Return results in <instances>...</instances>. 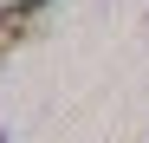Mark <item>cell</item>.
<instances>
[{
	"mask_svg": "<svg viewBox=\"0 0 149 143\" xmlns=\"http://www.w3.org/2000/svg\"><path fill=\"white\" fill-rule=\"evenodd\" d=\"M39 7H45V0H13V7H0V52L26 39V20H33Z\"/></svg>",
	"mask_w": 149,
	"mask_h": 143,
	"instance_id": "obj_1",
	"label": "cell"
},
{
	"mask_svg": "<svg viewBox=\"0 0 149 143\" xmlns=\"http://www.w3.org/2000/svg\"><path fill=\"white\" fill-rule=\"evenodd\" d=\"M0 143H7V130H0Z\"/></svg>",
	"mask_w": 149,
	"mask_h": 143,
	"instance_id": "obj_2",
	"label": "cell"
}]
</instances>
